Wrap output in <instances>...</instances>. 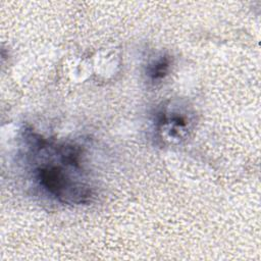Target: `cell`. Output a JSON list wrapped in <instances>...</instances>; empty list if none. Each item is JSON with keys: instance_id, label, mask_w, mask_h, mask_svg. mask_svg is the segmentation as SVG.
Wrapping results in <instances>:
<instances>
[{"instance_id": "6da1fadb", "label": "cell", "mask_w": 261, "mask_h": 261, "mask_svg": "<svg viewBox=\"0 0 261 261\" xmlns=\"http://www.w3.org/2000/svg\"><path fill=\"white\" fill-rule=\"evenodd\" d=\"M25 161L32 179L49 198L66 205L89 204L94 188L85 168L83 146L60 142L27 128Z\"/></svg>"}, {"instance_id": "7a4b0ae2", "label": "cell", "mask_w": 261, "mask_h": 261, "mask_svg": "<svg viewBox=\"0 0 261 261\" xmlns=\"http://www.w3.org/2000/svg\"><path fill=\"white\" fill-rule=\"evenodd\" d=\"M194 126V117L187 106L174 102L164 103L153 116L155 137L166 144L186 140Z\"/></svg>"}, {"instance_id": "3957f363", "label": "cell", "mask_w": 261, "mask_h": 261, "mask_svg": "<svg viewBox=\"0 0 261 261\" xmlns=\"http://www.w3.org/2000/svg\"><path fill=\"white\" fill-rule=\"evenodd\" d=\"M172 59L167 54H161L151 60L146 67V76L152 84L160 83L168 74Z\"/></svg>"}]
</instances>
